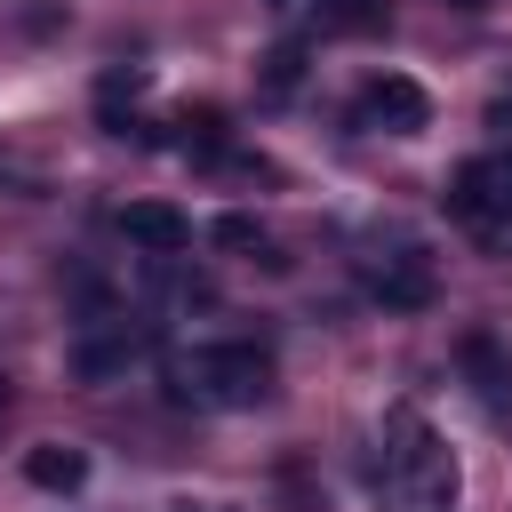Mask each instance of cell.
Returning a JSON list of instances; mask_svg holds the SVG:
<instances>
[{
	"instance_id": "obj_1",
	"label": "cell",
	"mask_w": 512,
	"mask_h": 512,
	"mask_svg": "<svg viewBox=\"0 0 512 512\" xmlns=\"http://www.w3.org/2000/svg\"><path fill=\"white\" fill-rule=\"evenodd\" d=\"M376 496L392 512H448L456 504V456L416 408H392L376 432Z\"/></svg>"
},
{
	"instance_id": "obj_2",
	"label": "cell",
	"mask_w": 512,
	"mask_h": 512,
	"mask_svg": "<svg viewBox=\"0 0 512 512\" xmlns=\"http://www.w3.org/2000/svg\"><path fill=\"white\" fill-rule=\"evenodd\" d=\"M168 376H176V400H192V408H256L272 392V352L248 344V336L192 344V352L168 360Z\"/></svg>"
},
{
	"instance_id": "obj_3",
	"label": "cell",
	"mask_w": 512,
	"mask_h": 512,
	"mask_svg": "<svg viewBox=\"0 0 512 512\" xmlns=\"http://www.w3.org/2000/svg\"><path fill=\"white\" fill-rule=\"evenodd\" d=\"M360 288H368L384 312H424V304L440 296L424 248H376V256H360Z\"/></svg>"
},
{
	"instance_id": "obj_4",
	"label": "cell",
	"mask_w": 512,
	"mask_h": 512,
	"mask_svg": "<svg viewBox=\"0 0 512 512\" xmlns=\"http://www.w3.org/2000/svg\"><path fill=\"white\" fill-rule=\"evenodd\" d=\"M432 120V96L408 80V72H376L360 96H352V128H384V136H416Z\"/></svg>"
},
{
	"instance_id": "obj_5",
	"label": "cell",
	"mask_w": 512,
	"mask_h": 512,
	"mask_svg": "<svg viewBox=\"0 0 512 512\" xmlns=\"http://www.w3.org/2000/svg\"><path fill=\"white\" fill-rule=\"evenodd\" d=\"M120 232H128L144 256H184V248H192V216H176L168 200H136V208H120Z\"/></svg>"
},
{
	"instance_id": "obj_6",
	"label": "cell",
	"mask_w": 512,
	"mask_h": 512,
	"mask_svg": "<svg viewBox=\"0 0 512 512\" xmlns=\"http://www.w3.org/2000/svg\"><path fill=\"white\" fill-rule=\"evenodd\" d=\"M464 376H472V392L488 400V408H512V352L496 344V336H464Z\"/></svg>"
},
{
	"instance_id": "obj_7",
	"label": "cell",
	"mask_w": 512,
	"mask_h": 512,
	"mask_svg": "<svg viewBox=\"0 0 512 512\" xmlns=\"http://www.w3.org/2000/svg\"><path fill=\"white\" fill-rule=\"evenodd\" d=\"M136 352H144V328H128V320H120L112 336H80V344H72V368H80L88 384H104V376H120Z\"/></svg>"
},
{
	"instance_id": "obj_8",
	"label": "cell",
	"mask_w": 512,
	"mask_h": 512,
	"mask_svg": "<svg viewBox=\"0 0 512 512\" xmlns=\"http://www.w3.org/2000/svg\"><path fill=\"white\" fill-rule=\"evenodd\" d=\"M24 480H32V488L72 496V488L88 480V456H80V448H32V456H24Z\"/></svg>"
},
{
	"instance_id": "obj_9",
	"label": "cell",
	"mask_w": 512,
	"mask_h": 512,
	"mask_svg": "<svg viewBox=\"0 0 512 512\" xmlns=\"http://www.w3.org/2000/svg\"><path fill=\"white\" fill-rule=\"evenodd\" d=\"M320 32H384V0H320Z\"/></svg>"
},
{
	"instance_id": "obj_10",
	"label": "cell",
	"mask_w": 512,
	"mask_h": 512,
	"mask_svg": "<svg viewBox=\"0 0 512 512\" xmlns=\"http://www.w3.org/2000/svg\"><path fill=\"white\" fill-rule=\"evenodd\" d=\"M296 80H304V48L288 40V48L264 56V96H296Z\"/></svg>"
},
{
	"instance_id": "obj_11",
	"label": "cell",
	"mask_w": 512,
	"mask_h": 512,
	"mask_svg": "<svg viewBox=\"0 0 512 512\" xmlns=\"http://www.w3.org/2000/svg\"><path fill=\"white\" fill-rule=\"evenodd\" d=\"M216 248H240V256L256 248V256H264V224H256V216H216Z\"/></svg>"
},
{
	"instance_id": "obj_12",
	"label": "cell",
	"mask_w": 512,
	"mask_h": 512,
	"mask_svg": "<svg viewBox=\"0 0 512 512\" xmlns=\"http://www.w3.org/2000/svg\"><path fill=\"white\" fill-rule=\"evenodd\" d=\"M176 512H224V504H176Z\"/></svg>"
},
{
	"instance_id": "obj_13",
	"label": "cell",
	"mask_w": 512,
	"mask_h": 512,
	"mask_svg": "<svg viewBox=\"0 0 512 512\" xmlns=\"http://www.w3.org/2000/svg\"><path fill=\"white\" fill-rule=\"evenodd\" d=\"M0 176H8V152H0Z\"/></svg>"
}]
</instances>
